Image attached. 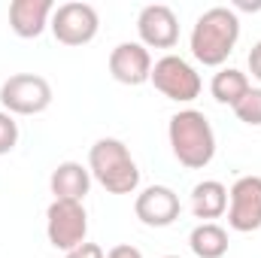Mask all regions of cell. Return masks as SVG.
I'll use <instances>...</instances> for the list:
<instances>
[{"instance_id": "cell-1", "label": "cell", "mask_w": 261, "mask_h": 258, "mask_svg": "<svg viewBox=\"0 0 261 258\" xmlns=\"http://www.w3.org/2000/svg\"><path fill=\"white\" fill-rule=\"evenodd\" d=\"M240 40V18L228 6L206 9L192 28V55L203 67H222Z\"/></svg>"}, {"instance_id": "cell-2", "label": "cell", "mask_w": 261, "mask_h": 258, "mask_svg": "<svg viewBox=\"0 0 261 258\" xmlns=\"http://www.w3.org/2000/svg\"><path fill=\"white\" fill-rule=\"evenodd\" d=\"M167 137H170V149L176 161L189 170L206 167L216 155V134H213L210 119L200 110H179L170 119Z\"/></svg>"}, {"instance_id": "cell-3", "label": "cell", "mask_w": 261, "mask_h": 258, "mask_svg": "<svg viewBox=\"0 0 261 258\" xmlns=\"http://www.w3.org/2000/svg\"><path fill=\"white\" fill-rule=\"evenodd\" d=\"M88 170L110 194H134L137 186H140L137 161L130 158L128 146L116 137H103L91 146Z\"/></svg>"}, {"instance_id": "cell-4", "label": "cell", "mask_w": 261, "mask_h": 258, "mask_svg": "<svg viewBox=\"0 0 261 258\" xmlns=\"http://www.w3.org/2000/svg\"><path fill=\"white\" fill-rule=\"evenodd\" d=\"M0 104L9 116H37L49 110L52 104V85L49 79L37 73H15L0 85Z\"/></svg>"}, {"instance_id": "cell-5", "label": "cell", "mask_w": 261, "mask_h": 258, "mask_svg": "<svg viewBox=\"0 0 261 258\" xmlns=\"http://www.w3.org/2000/svg\"><path fill=\"white\" fill-rule=\"evenodd\" d=\"M149 82H152L167 100H176V104H192L197 94H200V88H203L197 70L189 64L186 58H179V55H164V58H158V61L152 64Z\"/></svg>"}, {"instance_id": "cell-6", "label": "cell", "mask_w": 261, "mask_h": 258, "mask_svg": "<svg viewBox=\"0 0 261 258\" xmlns=\"http://www.w3.org/2000/svg\"><path fill=\"white\" fill-rule=\"evenodd\" d=\"M46 234H49V243L61 252H70L79 243H85V234H88L85 207L79 200H52L46 213Z\"/></svg>"}, {"instance_id": "cell-7", "label": "cell", "mask_w": 261, "mask_h": 258, "mask_svg": "<svg viewBox=\"0 0 261 258\" xmlns=\"http://www.w3.org/2000/svg\"><path fill=\"white\" fill-rule=\"evenodd\" d=\"M49 28H52L58 43H64V46H85V43H91L97 37L100 18H97V9L91 3H61L52 12Z\"/></svg>"}, {"instance_id": "cell-8", "label": "cell", "mask_w": 261, "mask_h": 258, "mask_svg": "<svg viewBox=\"0 0 261 258\" xmlns=\"http://www.w3.org/2000/svg\"><path fill=\"white\" fill-rule=\"evenodd\" d=\"M231 207H228V225L240 234L261 228V176H240L231 186Z\"/></svg>"}, {"instance_id": "cell-9", "label": "cell", "mask_w": 261, "mask_h": 258, "mask_svg": "<svg viewBox=\"0 0 261 258\" xmlns=\"http://www.w3.org/2000/svg\"><path fill=\"white\" fill-rule=\"evenodd\" d=\"M137 34L146 49H173L179 40L176 12L164 3H149L137 15Z\"/></svg>"}, {"instance_id": "cell-10", "label": "cell", "mask_w": 261, "mask_h": 258, "mask_svg": "<svg viewBox=\"0 0 261 258\" xmlns=\"http://www.w3.org/2000/svg\"><path fill=\"white\" fill-rule=\"evenodd\" d=\"M179 194L167 186H149L137 194L134 200V213L143 225L149 228H167L179 219Z\"/></svg>"}, {"instance_id": "cell-11", "label": "cell", "mask_w": 261, "mask_h": 258, "mask_svg": "<svg viewBox=\"0 0 261 258\" xmlns=\"http://www.w3.org/2000/svg\"><path fill=\"white\" fill-rule=\"evenodd\" d=\"M110 73L122 85H143L152 76V55L143 43H119L110 52Z\"/></svg>"}, {"instance_id": "cell-12", "label": "cell", "mask_w": 261, "mask_h": 258, "mask_svg": "<svg viewBox=\"0 0 261 258\" xmlns=\"http://www.w3.org/2000/svg\"><path fill=\"white\" fill-rule=\"evenodd\" d=\"M52 12H55L52 0H12L9 3V28L21 40H34L46 31Z\"/></svg>"}, {"instance_id": "cell-13", "label": "cell", "mask_w": 261, "mask_h": 258, "mask_svg": "<svg viewBox=\"0 0 261 258\" xmlns=\"http://www.w3.org/2000/svg\"><path fill=\"white\" fill-rule=\"evenodd\" d=\"M49 189L55 194V200H85V194L91 189V170L82 167L79 161H64L52 170Z\"/></svg>"}, {"instance_id": "cell-14", "label": "cell", "mask_w": 261, "mask_h": 258, "mask_svg": "<svg viewBox=\"0 0 261 258\" xmlns=\"http://www.w3.org/2000/svg\"><path fill=\"white\" fill-rule=\"evenodd\" d=\"M228 210V189L219 179H203L192 189V213L203 222L219 219Z\"/></svg>"}, {"instance_id": "cell-15", "label": "cell", "mask_w": 261, "mask_h": 258, "mask_svg": "<svg viewBox=\"0 0 261 258\" xmlns=\"http://www.w3.org/2000/svg\"><path fill=\"white\" fill-rule=\"evenodd\" d=\"M189 246L197 258H222L228 252V231L216 222H200L189 234Z\"/></svg>"}, {"instance_id": "cell-16", "label": "cell", "mask_w": 261, "mask_h": 258, "mask_svg": "<svg viewBox=\"0 0 261 258\" xmlns=\"http://www.w3.org/2000/svg\"><path fill=\"white\" fill-rule=\"evenodd\" d=\"M249 88H252V85H249L246 73H240V70H234V67L219 70V73L213 76V82H210L213 97H216L219 104H228V107H237V104L246 97Z\"/></svg>"}, {"instance_id": "cell-17", "label": "cell", "mask_w": 261, "mask_h": 258, "mask_svg": "<svg viewBox=\"0 0 261 258\" xmlns=\"http://www.w3.org/2000/svg\"><path fill=\"white\" fill-rule=\"evenodd\" d=\"M234 113L243 125H261V88H249L246 97L234 107Z\"/></svg>"}, {"instance_id": "cell-18", "label": "cell", "mask_w": 261, "mask_h": 258, "mask_svg": "<svg viewBox=\"0 0 261 258\" xmlns=\"http://www.w3.org/2000/svg\"><path fill=\"white\" fill-rule=\"evenodd\" d=\"M15 143H18V125H15V119L9 113H0V155L12 152Z\"/></svg>"}, {"instance_id": "cell-19", "label": "cell", "mask_w": 261, "mask_h": 258, "mask_svg": "<svg viewBox=\"0 0 261 258\" xmlns=\"http://www.w3.org/2000/svg\"><path fill=\"white\" fill-rule=\"evenodd\" d=\"M64 258H107V252L97 246V243H79L76 249H70V252H64Z\"/></svg>"}, {"instance_id": "cell-20", "label": "cell", "mask_w": 261, "mask_h": 258, "mask_svg": "<svg viewBox=\"0 0 261 258\" xmlns=\"http://www.w3.org/2000/svg\"><path fill=\"white\" fill-rule=\"evenodd\" d=\"M107 258H143V252L137 249V246H130V243H119V246H113Z\"/></svg>"}, {"instance_id": "cell-21", "label": "cell", "mask_w": 261, "mask_h": 258, "mask_svg": "<svg viewBox=\"0 0 261 258\" xmlns=\"http://www.w3.org/2000/svg\"><path fill=\"white\" fill-rule=\"evenodd\" d=\"M249 73L261 82V40L252 46V52H249Z\"/></svg>"}, {"instance_id": "cell-22", "label": "cell", "mask_w": 261, "mask_h": 258, "mask_svg": "<svg viewBox=\"0 0 261 258\" xmlns=\"http://www.w3.org/2000/svg\"><path fill=\"white\" fill-rule=\"evenodd\" d=\"M164 258H179V255H164Z\"/></svg>"}]
</instances>
